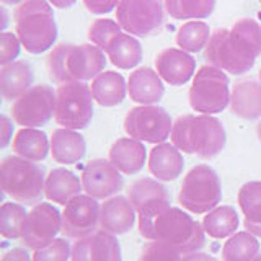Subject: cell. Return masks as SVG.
<instances>
[{
	"label": "cell",
	"instance_id": "obj_13",
	"mask_svg": "<svg viewBox=\"0 0 261 261\" xmlns=\"http://www.w3.org/2000/svg\"><path fill=\"white\" fill-rule=\"evenodd\" d=\"M59 232H62V214L53 204L39 202L24 219L20 239L27 248L39 250L53 243Z\"/></svg>",
	"mask_w": 261,
	"mask_h": 261
},
{
	"label": "cell",
	"instance_id": "obj_35",
	"mask_svg": "<svg viewBox=\"0 0 261 261\" xmlns=\"http://www.w3.org/2000/svg\"><path fill=\"white\" fill-rule=\"evenodd\" d=\"M28 212L20 202H4L0 209V233L5 240H16L21 237V228Z\"/></svg>",
	"mask_w": 261,
	"mask_h": 261
},
{
	"label": "cell",
	"instance_id": "obj_37",
	"mask_svg": "<svg viewBox=\"0 0 261 261\" xmlns=\"http://www.w3.org/2000/svg\"><path fill=\"white\" fill-rule=\"evenodd\" d=\"M139 261H181V253L160 240H150L142 247Z\"/></svg>",
	"mask_w": 261,
	"mask_h": 261
},
{
	"label": "cell",
	"instance_id": "obj_9",
	"mask_svg": "<svg viewBox=\"0 0 261 261\" xmlns=\"http://www.w3.org/2000/svg\"><path fill=\"white\" fill-rule=\"evenodd\" d=\"M93 95L85 82H70L56 90L54 121L61 127L82 130L93 119Z\"/></svg>",
	"mask_w": 261,
	"mask_h": 261
},
{
	"label": "cell",
	"instance_id": "obj_22",
	"mask_svg": "<svg viewBox=\"0 0 261 261\" xmlns=\"http://www.w3.org/2000/svg\"><path fill=\"white\" fill-rule=\"evenodd\" d=\"M230 110L237 118L255 121L261 118V84L256 80H240L230 92Z\"/></svg>",
	"mask_w": 261,
	"mask_h": 261
},
{
	"label": "cell",
	"instance_id": "obj_24",
	"mask_svg": "<svg viewBox=\"0 0 261 261\" xmlns=\"http://www.w3.org/2000/svg\"><path fill=\"white\" fill-rule=\"evenodd\" d=\"M82 190H84L82 178H79L73 171L65 168H53L46 176L44 198L54 204H59V206H65L73 198L82 194Z\"/></svg>",
	"mask_w": 261,
	"mask_h": 261
},
{
	"label": "cell",
	"instance_id": "obj_8",
	"mask_svg": "<svg viewBox=\"0 0 261 261\" xmlns=\"http://www.w3.org/2000/svg\"><path fill=\"white\" fill-rule=\"evenodd\" d=\"M230 92L227 72L214 65H202L193 77L188 100L196 113L217 114L230 106Z\"/></svg>",
	"mask_w": 261,
	"mask_h": 261
},
{
	"label": "cell",
	"instance_id": "obj_49",
	"mask_svg": "<svg viewBox=\"0 0 261 261\" xmlns=\"http://www.w3.org/2000/svg\"><path fill=\"white\" fill-rule=\"evenodd\" d=\"M259 84H261V70H259Z\"/></svg>",
	"mask_w": 261,
	"mask_h": 261
},
{
	"label": "cell",
	"instance_id": "obj_5",
	"mask_svg": "<svg viewBox=\"0 0 261 261\" xmlns=\"http://www.w3.org/2000/svg\"><path fill=\"white\" fill-rule=\"evenodd\" d=\"M0 183L7 196L27 206H36L44 196L46 168L20 155H8L0 163Z\"/></svg>",
	"mask_w": 261,
	"mask_h": 261
},
{
	"label": "cell",
	"instance_id": "obj_17",
	"mask_svg": "<svg viewBox=\"0 0 261 261\" xmlns=\"http://www.w3.org/2000/svg\"><path fill=\"white\" fill-rule=\"evenodd\" d=\"M155 70L168 85L181 87L193 80L196 72L194 57L179 47H167L155 57Z\"/></svg>",
	"mask_w": 261,
	"mask_h": 261
},
{
	"label": "cell",
	"instance_id": "obj_29",
	"mask_svg": "<svg viewBox=\"0 0 261 261\" xmlns=\"http://www.w3.org/2000/svg\"><path fill=\"white\" fill-rule=\"evenodd\" d=\"M127 198L133 202L134 209L139 212L147 206L153 204H170V193L159 179L153 178H139L130 183L127 190Z\"/></svg>",
	"mask_w": 261,
	"mask_h": 261
},
{
	"label": "cell",
	"instance_id": "obj_1",
	"mask_svg": "<svg viewBox=\"0 0 261 261\" xmlns=\"http://www.w3.org/2000/svg\"><path fill=\"white\" fill-rule=\"evenodd\" d=\"M259 56L261 24L253 18H240L230 30H216L204 49L209 65L232 75H243L251 70Z\"/></svg>",
	"mask_w": 261,
	"mask_h": 261
},
{
	"label": "cell",
	"instance_id": "obj_33",
	"mask_svg": "<svg viewBox=\"0 0 261 261\" xmlns=\"http://www.w3.org/2000/svg\"><path fill=\"white\" fill-rule=\"evenodd\" d=\"M217 0H163L167 13L175 20H204L216 10Z\"/></svg>",
	"mask_w": 261,
	"mask_h": 261
},
{
	"label": "cell",
	"instance_id": "obj_40",
	"mask_svg": "<svg viewBox=\"0 0 261 261\" xmlns=\"http://www.w3.org/2000/svg\"><path fill=\"white\" fill-rule=\"evenodd\" d=\"M121 0H84L87 10L93 15H105L118 8Z\"/></svg>",
	"mask_w": 261,
	"mask_h": 261
},
{
	"label": "cell",
	"instance_id": "obj_39",
	"mask_svg": "<svg viewBox=\"0 0 261 261\" xmlns=\"http://www.w3.org/2000/svg\"><path fill=\"white\" fill-rule=\"evenodd\" d=\"M21 41L13 33L2 31L0 35V65H7L10 62H15L20 54Z\"/></svg>",
	"mask_w": 261,
	"mask_h": 261
},
{
	"label": "cell",
	"instance_id": "obj_30",
	"mask_svg": "<svg viewBox=\"0 0 261 261\" xmlns=\"http://www.w3.org/2000/svg\"><path fill=\"white\" fill-rule=\"evenodd\" d=\"M239 206L247 232L261 239V181H248L240 188Z\"/></svg>",
	"mask_w": 261,
	"mask_h": 261
},
{
	"label": "cell",
	"instance_id": "obj_20",
	"mask_svg": "<svg viewBox=\"0 0 261 261\" xmlns=\"http://www.w3.org/2000/svg\"><path fill=\"white\" fill-rule=\"evenodd\" d=\"M149 171L159 181H175L183 173L185 159L175 144H157L149 153Z\"/></svg>",
	"mask_w": 261,
	"mask_h": 261
},
{
	"label": "cell",
	"instance_id": "obj_36",
	"mask_svg": "<svg viewBox=\"0 0 261 261\" xmlns=\"http://www.w3.org/2000/svg\"><path fill=\"white\" fill-rule=\"evenodd\" d=\"M121 27L118 21H113L110 18H98L95 20L88 28V39L90 43L98 46L101 51H106L113 41L114 36H118L121 33Z\"/></svg>",
	"mask_w": 261,
	"mask_h": 261
},
{
	"label": "cell",
	"instance_id": "obj_38",
	"mask_svg": "<svg viewBox=\"0 0 261 261\" xmlns=\"http://www.w3.org/2000/svg\"><path fill=\"white\" fill-rule=\"evenodd\" d=\"M72 245L67 239H56L46 247L35 250L33 261H70Z\"/></svg>",
	"mask_w": 261,
	"mask_h": 261
},
{
	"label": "cell",
	"instance_id": "obj_6",
	"mask_svg": "<svg viewBox=\"0 0 261 261\" xmlns=\"http://www.w3.org/2000/svg\"><path fill=\"white\" fill-rule=\"evenodd\" d=\"M150 240H160L176 248L181 255H188L204 247L206 230L188 212L170 206L155 217Z\"/></svg>",
	"mask_w": 261,
	"mask_h": 261
},
{
	"label": "cell",
	"instance_id": "obj_42",
	"mask_svg": "<svg viewBox=\"0 0 261 261\" xmlns=\"http://www.w3.org/2000/svg\"><path fill=\"white\" fill-rule=\"evenodd\" d=\"M2 261H33V256L30 255L28 248L15 247V248L4 253Z\"/></svg>",
	"mask_w": 261,
	"mask_h": 261
},
{
	"label": "cell",
	"instance_id": "obj_31",
	"mask_svg": "<svg viewBox=\"0 0 261 261\" xmlns=\"http://www.w3.org/2000/svg\"><path fill=\"white\" fill-rule=\"evenodd\" d=\"M240 219L232 206H217L209 211L202 220V227L211 239H227L237 232Z\"/></svg>",
	"mask_w": 261,
	"mask_h": 261
},
{
	"label": "cell",
	"instance_id": "obj_18",
	"mask_svg": "<svg viewBox=\"0 0 261 261\" xmlns=\"http://www.w3.org/2000/svg\"><path fill=\"white\" fill-rule=\"evenodd\" d=\"M137 211L126 196L105 199L100 207V228L113 235H124L136 224Z\"/></svg>",
	"mask_w": 261,
	"mask_h": 261
},
{
	"label": "cell",
	"instance_id": "obj_15",
	"mask_svg": "<svg viewBox=\"0 0 261 261\" xmlns=\"http://www.w3.org/2000/svg\"><path fill=\"white\" fill-rule=\"evenodd\" d=\"M80 178L85 194L95 199H110L124 188L121 171L106 159L90 160L82 168Z\"/></svg>",
	"mask_w": 261,
	"mask_h": 261
},
{
	"label": "cell",
	"instance_id": "obj_34",
	"mask_svg": "<svg viewBox=\"0 0 261 261\" xmlns=\"http://www.w3.org/2000/svg\"><path fill=\"white\" fill-rule=\"evenodd\" d=\"M211 39V28L207 23L193 20L188 21L178 28L176 31V44L179 49H183L186 53H199L202 49H206L207 43Z\"/></svg>",
	"mask_w": 261,
	"mask_h": 261
},
{
	"label": "cell",
	"instance_id": "obj_2",
	"mask_svg": "<svg viewBox=\"0 0 261 261\" xmlns=\"http://www.w3.org/2000/svg\"><path fill=\"white\" fill-rule=\"evenodd\" d=\"M105 65L106 54L93 43H64L53 47L46 57L47 73L57 85L92 80L105 72Z\"/></svg>",
	"mask_w": 261,
	"mask_h": 261
},
{
	"label": "cell",
	"instance_id": "obj_16",
	"mask_svg": "<svg viewBox=\"0 0 261 261\" xmlns=\"http://www.w3.org/2000/svg\"><path fill=\"white\" fill-rule=\"evenodd\" d=\"M70 261H122L121 245L116 235L100 228L73 242Z\"/></svg>",
	"mask_w": 261,
	"mask_h": 261
},
{
	"label": "cell",
	"instance_id": "obj_19",
	"mask_svg": "<svg viewBox=\"0 0 261 261\" xmlns=\"http://www.w3.org/2000/svg\"><path fill=\"white\" fill-rule=\"evenodd\" d=\"M127 95L139 105H157L165 95V85L157 70L137 67L127 79Z\"/></svg>",
	"mask_w": 261,
	"mask_h": 261
},
{
	"label": "cell",
	"instance_id": "obj_32",
	"mask_svg": "<svg viewBox=\"0 0 261 261\" xmlns=\"http://www.w3.org/2000/svg\"><path fill=\"white\" fill-rule=\"evenodd\" d=\"M259 255L258 239L250 232H237L222 247V261H253Z\"/></svg>",
	"mask_w": 261,
	"mask_h": 261
},
{
	"label": "cell",
	"instance_id": "obj_7",
	"mask_svg": "<svg viewBox=\"0 0 261 261\" xmlns=\"http://www.w3.org/2000/svg\"><path fill=\"white\" fill-rule=\"evenodd\" d=\"M222 185L217 171L209 165H196L183 178L178 202L191 214H206L219 206Z\"/></svg>",
	"mask_w": 261,
	"mask_h": 261
},
{
	"label": "cell",
	"instance_id": "obj_44",
	"mask_svg": "<svg viewBox=\"0 0 261 261\" xmlns=\"http://www.w3.org/2000/svg\"><path fill=\"white\" fill-rule=\"evenodd\" d=\"M77 0H49V4L56 8H61V10H65V8H70L72 5H75Z\"/></svg>",
	"mask_w": 261,
	"mask_h": 261
},
{
	"label": "cell",
	"instance_id": "obj_11",
	"mask_svg": "<svg viewBox=\"0 0 261 261\" xmlns=\"http://www.w3.org/2000/svg\"><path fill=\"white\" fill-rule=\"evenodd\" d=\"M173 121L165 108L157 105H139L126 114L124 130L141 142L162 144L171 136Z\"/></svg>",
	"mask_w": 261,
	"mask_h": 261
},
{
	"label": "cell",
	"instance_id": "obj_45",
	"mask_svg": "<svg viewBox=\"0 0 261 261\" xmlns=\"http://www.w3.org/2000/svg\"><path fill=\"white\" fill-rule=\"evenodd\" d=\"M0 13H2V18H4V21H2V30H5L7 28V20H8V13H7V10H5V7H2L0 8Z\"/></svg>",
	"mask_w": 261,
	"mask_h": 261
},
{
	"label": "cell",
	"instance_id": "obj_46",
	"mask_svg": "<svg viewBox=\"0 0 261 261\" xmlns=\"http://www.w3.org/2000/svg\"><path fill=\"white\" fill-rule=\"evenodd\" d=\"M23 2H24V0H2L4 5H20Z\"/></svg>",
	"mask_w": 261,
	"mask_h": 261
},
{
	"label": "cell",
	"instance_id": "obj_50",
	"mask_svg": "<svg viewBox=\"0 0 261 261\" xmlns=\"http://www.w3.org/2000/svg\"><path fill=\"white\" fill-rule=\"evenodd\" d=\"M259 2H261V0H259Z\"/></svg>",
	"mask_w": 261,
	"mask_h": 261
},
{
	"label": "cell",
	"instance_id": "obj_27",
	"mask_svg": "<svg viewBox=\"0 0 261 261\" xmlns=\"http://www.w3.org/2000/svg\"><path fill=\"white\" fill-rule=\"evenodd\" d=\"M12 149L15 155H20L27 160L41 162L51 152V139H47L44 130L36 127H21L16 130L13 137Z\"/></svg>",
	"mask_w": 261,
	"mask_h": 261
},
{
	"label": "cell",
	"instance_id": "obj_47",
	"mask_svg": "<svg viewBox=\"0 0 261 261\" xmlns=\"http://www.w3.org/2000/svg\"><path fill=\"white\" fill-rule=\"evenodd\" d=\"M256 137H258V141L261 142V119L258 121V124H256Z\"/></svg>",
	"mask_w": 261,
	"mask_h": 261
},
{
	"label": "cell",
	"instance_id": "obj_3",
	"mask_svg": "<svg viewBox=\"0 0 261 261\" xmlns=\"http://www.w3.org/2000/svg\"><path fill=\"white\" fill-rule=\"evenodd\" d=\"M171 144L181 152L201 159H214L224 150L225 129L214 114H183L173 122Z\"/></svg>",
	"mask_w": 261,
	"mask_h": 261
},
{
	"label": "cell",
	"instance_id": "obj_28",
	"mask_svg": "<svg viewBox=\"0 0 261 261\" xmlns=\"http://www.w3.org/2000/svg\"><path fill=\"white\" fill-rule=\"evenodd\" d=\"M105 54L110 57L111 64L116 65L118 69L130 70L141 64L144 51L141 41L136 39V36L121 31L118 36L113 38Z\"/></svg>",
	"mask_w": 261,
	"mask_h": 261
},
{
	"label": "cell",
	"instance_id": "obj_10",
	"mask_svg": "<svg viewBox=\"0 0 261 261\" xmlns=\"http://www.w3.org/2000/svg\"><path fill=\"white\" fill-rule=\"evenodd\" d=\"M119 27L136 38H145L160 31L165 21L162 0H121L116 8Z\"/></svg>",
	"mask_w": 261,
	"mask_h": 261
},
{
	"label": "cell",
	"instance_id": "obj_14",
	"mask_svg": "<svg viewBox=\"0 0 261 261\" xmlns=\"http://www.w3.org/2000/svg\"><path fill=\"white\" fill-rule=\"evenodd\" d=\"M100 207L98 199L88 194H79L64 206L62 233L73 240L93 233L96 227H100Z\"/></svg>",
	"mask_w": 261,
	"mask_h": 261
},
{
	"label": "cell",
	"instance_id": "obj_12",
	"mask_svg": "<svg viewBox=\"0 0 261 261\" xmlns=\"http://www.w3.org/2000/svg\"><path fill=\"white\" fill-rule=\"evenodd\" d=\"M56 90L49 85L31 87L12 105V118L21 127H43L54 118Z\"/></svg>",
	"mask_w": 261,
	"mask_h": 261
},
{
	"label": "cell",
	"instance_id": "obj_43",
	"mask_svg": "<svg viewBox=\"0 0 261 261\" xmlns=\"http://www.w3.org/2000/svg\"><path fill=\"white\" fill-rule=\"evenodd\" d=\"M181 261H219V259H216L214 256L207 255V253L194 251V253H188V255H183Z\"/></svg>",
	"mask_w": 261,
	"mask_h": 261
},
{
	"label": "cell",
	"instance_id": "obj_41",
	"mask_svg": "<svg viewBox=\"0 0 261 261\" xmlns=\"http://www.w3.org/2000/svg\"><path fill=\"white\" fill-rule=\"evenodd\" d=\"M13 122L8 116H0V129H2V144L0 147H7L10 144V141H13Z\"/></svg>",
	"mask_w": 261,
	"mask_h": 261
},
{
	"label": "cell",
	"instance_id": "obj_21",
	"mask_svg": "<svg viewBox=\"0 0 261 261\" xmlns=\"http://www.w3.org/2000/svg\"><path fill=\"white\" fill-rule=\"evenodd\" d=\"M110 162L124 175L139 173L147 162V149L145 145L133 137H121L111 145L110 149Z\"/></svg>",
	"mask_w": 261,
	"mask_h": 261
},
{
	"label": "cell",
	"instance_id": "obj_25",
	"mask_svg": "<svg viewBox=\"0 0 261 261\" xmlns=\"http://www.w3.org/2000/svg\"><path fill=\"white\" fill-rule=\"evenodd\" d=\"M87 142L79 130L59 127L51 134V155L57 163L73 165L85 157Z\"/></svg>",
	"mask_w": 261,
	"mask_h": 261
},
{
	"label": "cell",
	"instance_id": "obj_4",
	"mask_svg": "<svg viewBox=\"0 0 261 261\" xmlns=\"http://www.w3.org/2000/svg\"><path fill=\"white\" fill-rule=\"evenodd\" d=\"M15 35L30 54H43L57 41V23L49 0H24L15 10Z\"/></svg>",
	"mask_w": 261,
	"mask_h": 261
},
{
	"label": "cell",
	"instance_id": "obj_23",
	"mask_svg": "<svg viewBox=\"0 0 261 261\" xmlns=\"http://www.w3.org/2000/svg\"><path fill=\"white\" fill-rule=\"evenodd\" d=\"M35 80L31 64L27 61H15L0 67V90L7 101L18 100L31 88Z\"/></svg>",
	"mask_w": 261,
	"mask_h": 261
},
{
	"label": "cell",
	"instance_id": "obj_26",
	"mask_svg": "<svg viewBox=\"0 0 261 261\" xmlns=\"http://www.w3.org/2000/svg\"><path fill=\"white\" fill-rule=\"evenodd\" d=\"M93 100L103 108H113L124 101L127 95V84L121 73L114 70H105L92 80Z\"/></svg>",
	"mask_w": 261,
	"mask_h": 261
},
{
	"label": "cell",
	"instance_id": "obj_48",
	"mask_svg": "<svg viewBox=\"0 0 261 261\" xmlns=\"http://www.w3.org/2000/svg\"><path fill=\"white\" fill-rule=\"evenodd\" d=\"M253 261H261V253H259V255H258V256H256L255 259H253Z\"/></svg>",
	"mask_w": 261,
	"mask_h": 261
}]
</instances>
